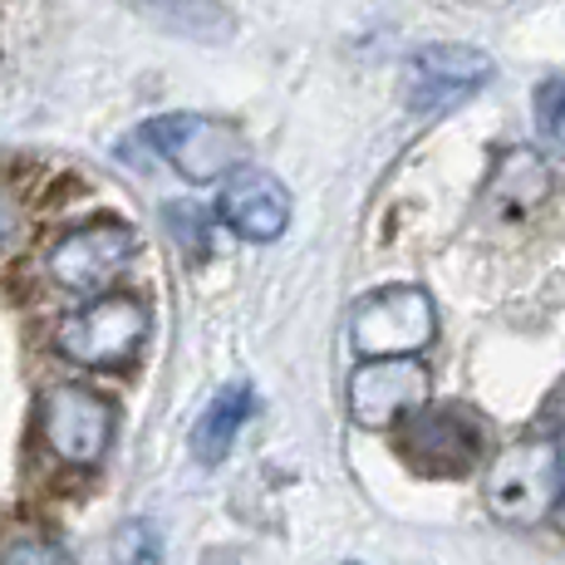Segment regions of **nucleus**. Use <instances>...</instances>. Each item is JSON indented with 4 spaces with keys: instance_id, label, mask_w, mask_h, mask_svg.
<instances>
[{
    "instance_id": "obj_1",
    "label": "nucleus",
    "mask_w": 565,
    "mask_h": 565,
    "mask_svg": "<svg viewBox=\"0 0 565 565\" xmlns=\"http://www.w3.org/2000/svg\"><path fill=\"white\" fill-rule=\"evenodd\" d=\"M143 134L158 148V158H168L188 182H222L226 172L246 168L252 158L242 128L212 114H168L153 118Z\"/></svg>"
},
{
    "instance_id": "obj_2",
    "label": "nucleus",
    "mask_w": 565,
    "mask_h": 565,
    "mask_svg": "<svg viewBox=\"0 0 565 565\" xmlns=\"http://www.w3.org/2000/svg\"><path fill=\"white\" fill-rule=\"evenodd\" d=\"M561 487V458L551 438H521L487 472V507L497 521L531 526V521L551 516Z\"/></svg>"
},
{
    "instance_id": "obj_3",
    "label": "nucleus",
    "mask_w": 565,
    "mask_h": 565,
    "mask_svg": "<svg viewBox=\"0 0 565 565\" xmlns=\"http://www.w3.org/2000/svg\"><path fill=\"white\" fill-rule=\"evenodd\" d=\"M487 448V428L477 413H467L458 404L443 408H413L398 433V452L428 477H462L482 462Z\"/></svg>"
},
{
    "instance_id": "obj_4",
    "label": "nucleus",
    "mask_w": 565,
    "mask_h": 565,
    "mask_svg": "<svg viewBox=\"0 0 565 565\" xmlns=\"http://www.w3.org/2000/svg\"><path fill=\"white\" fill-rule=\"evenodd\" d=\"M148 340V310L134 296H104L94 306L60 324L54 344L64 360L89 364V369H118L138 354V344Z\"/></svg>"
},
{
    "instance_id": "obj_5",
    "label": "nucleus",
    "mask_w": 565,
    "mask_h": 565,
    "mask_svg": "<svg viewBox=\"0 0 565 565\" xmlns=\"http://www.w3.org/2000/svg\"><path fill=\"white\" fill-rule=\"evenodd\" d=\"M350 334H354V350L369 354V360H384V354H418L423 344H433V334H438V310H433L428 290L388 286L354 310Z\"/></svg>"
},
{
    "instance_id": "obj_6",
    "label": "nucleus",
    "mask_w": 565,
    "mask_h": 565,
    "mask_svg": "<svg viewBox=\"0 0 565 565\" xmlns=\"http://www.w3.org/2000/svg\"><path fill=\"white\" fill-rule=\"evenodd\" d=\"M492 54L477 45H423L413 50V60L404 64V99L418 114L433 108H452L462 99H472L487 79H492Z\"/></svg>"
},
{
    "instance_id": "obj_7",
    "label": "nucleus",
    "mask_w": 565,
    "mask_h": 565,
    "mask_svg": "<svg viewBox=\"0 0 565 565\" xmlns=\"http://www.w3.org/2000/svg\"><path fill=\"white\" fill-rule=\"evenodd\" d=\"M433 394V379L413 354H384L354 369L350 379V418L360 428H388V423L408 418Z\"/></svg>"
},
{
    "instance_id": "obj_8",
    "label": "nucleus",
    "mask_w": 565,
    "mask_h": 565,
    "mask_svg": "<svg viewBox=\"0 0 565 565\" xmlns=\"http://www.w3.org/2000/svg\"><path fill=\"white\" fill-rule=\"evenodd\" d=\"M114 438V404L84 384H60L45 394V443L60 462L94 467Z\"/></svg>"
},
{
    "instance_id": "obj_9",
    "label": "nucleus",
    "mask_w": 565,
    "mask_h": 565,
    "mask_svg": "<svg viewBox=\"0 0 565 565\" xmlns=\"http://www.w3.org/2000/svg\"><path fill=\"white\" fill-rule=\"evenodd\" d=\"M128 260H134V232H128L124 222H89L54 242L50 276L60 280L64 290L89 296V290H104Z\"/></svg>"
},
{
    "instance_id": "obj_10",
    "label": "nucleus",
    "mask_w": 565,
    "mask_h": 565,
    "mask_svg": "<svg viewBox=\"0 0 565 565\" xmlns=\"http://www.w3.org/2000/svg\"><path fill=\"white\" fill-rule=\"evenodd\" d=\"M216 212L246 242H276L290 222V192L280 178L260 168H236L226 172V188L216 198Z\"/></svg>"
},
{
    "instance_id": "obj_11",
    "label": "nucleus",
    "mask_w": 565,
    "mask_h": 565,
    "mask_svg": "<svg viewBox=\"0 0 565 565\" xmlns=\"http://www.w3.org/2000/svg\"><path fill=\"white\" fill-rule=\"evenodd\" d=\"M256 413V394L246 384H226L222 394L206 404V413L198 418V428H192V458L198 462H222L226 452H232L236 433L246 428V418Z\"/></svg>"
},
{
    "instance_id": "obj_12",
    "label": "nucleus",
    "mask_w": 565,
    "mask_h": 565,
    "mask_svg": "<svg viewBox=\"0 0 565 565\" xmlns=\"http://www.w3.org/2000/svg\"><path fill=\"white\" fill-rule=\"evenodd\" d=\"M546 188H551V172H546V162L531 153V148L507 153L502 168H497V178H492V198H502L507 206H516V212L536 206L541 198H546Z\"/></svg>"
},
{
    "instance_id": "obj_13",
    "label": "nucleus",
    "mask_w": 565,
    "mask_h": 565,
    "mask_svg": "<svg viewBox=\"0 0 565 565\" xmlns=\"http://www.w3.org/2000/svg\"><path fill=\"white\" fill-rule=\"evenodd\" d=\"M114 561L118 565H162V536L153 521H128L114 541Z\"/></svg>"
},
{
    "instance_id": "obj_14",
    "label": "nucleus",
    "mask_w": 565,
    "mask_h": 565,
    "mask_svg": "<svg viewBox=\"0 0 565 565\" xmlns=\"http://www.w3.org/2000/svg\"><path fill=\"white\" fill-rule=\"evenodd\" d=\"M0 565H74L70 551L60 541H45V536H20L0 551Z\"/></svg>"
},
{
    "instance_id": "obj_15",
    "label": "nucleus",
    "mask_w": 565,
    "mask_h": 565,
    "mask_svg": "<svg viewBox=\"0 0 565 565\" xmlns=\"http://www.w3.org/2000/svg\"><path fill=\"white\" fill-rule=\"evenodd\" d=\"M536 128L556 148H565V79H551L536 89Z\"/></svg>"
},
{
    "instance_id": "obj_16",
    "label": "nucleus",
    "mask_w": 565,
    "mask_h": 565,
    "mask_svg": "<svg viewBox=\"0 0 565 565\" xmlns=\"http://www.w3.org/2000/svg\"><path fill=\"white\" fill-rule=\"evenodd\" d=\"M561 443H556V458H561V487H556V507H551V521L565 531V388H561Z\"/></svg>"
},
{
    "instance_id": "obj_17",
    "label": "nucleus",
    "mask_w": 565,
    "mask_h": 565,
    "mask_svg": "<svg viewBox=\"0 0 565 565\" xmlns=\"http://www.w3.org/2000/svg\"><path fill=\"white\" fill-rule=\"evenodd\" d=\"M15 226H20V216H15V202L10 198H0V246L15 236Z\"/></svg>"
}]
</instances>
